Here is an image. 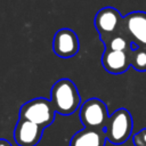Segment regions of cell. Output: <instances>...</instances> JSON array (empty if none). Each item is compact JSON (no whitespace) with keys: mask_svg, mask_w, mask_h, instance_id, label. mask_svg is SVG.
Masks as SVG:
<instances>
[{"mask_svg":"<svg viewBox=\"0 0 146 146\" xmlns=\"http://www.w3.org/2000/svg\"><path fill=\"white\" fill-rule=\"evenodd\" d=\"M50 102L56 113L71 115L80 107L81 97L74 82L64 78L52 84L50 90Z\"/></svg>","mask_w":146,"mask_h":146,"instance_id":"obj_1","label":"cell"},{"mask_svg":"<svg viewBox=\"0 0 146 146\" xmlns=\"http://www.w3.org/2000/svg\"><path fill=\"white\" fill-rule=\"evenodd\" d=\"M135 146H146V128L141 129L133 136Z\"/></svg>","mask_w":146,"mask_h":146,"instance_id":"obj_13","label":"cell"},{"mask_svg":"<svg viewBox=\"0 0 146 146\" xmlns=\"http://www.w3.org/2000/svg\"><path fill=\"white\" fill-rule=\"evenodd\" d=\"M94 23L99 39L104 43L112 36L122 32L123 16L114 7H104L97 11Z\"/></svg>","mask_w":146,"mask_h":146,"instance_id":"obj_4","label":"cell"},{"mask_svg":"<svg viewBox=\"0 0 146 146\" xmlns=\"http://www.w3.org/2000/svg\"><path fill=\"white\" fill-rule=\"evenodd\" d=\"M122 33L136 47L146 48V13L131 11L123 16Z\"/></svg>","mask_w":146,"mask_h":146,"instance_id":"obj_6","label":"cell"},{"mask_svg":"<svg viewBox=\"0 0 146 146\" xmlns=\"http://www.w3.org/2000/svg\"><path fill=\"white\" fill-rule=\"evenodd\" d=\"M80 42L76 33L71 29L58 30L52 39V51L60 58H70L78 54Z\"/></svg>","mask_w":146,"mask_h":146,"instance_id":"obj_7","label":"cell"},{"mask_svg":"<svg viewBox=\"0 0 146 146\" xmlns=\"http://www.w3.org/2000/svg\"><path fill=\"white\" fill-rule=\"evenodd\" d=\"M133 129V120L130 112L125 108H117L114 111L105 127L106 138L113 145H121L125 143Z\"/></svg>","mask_w":146,"mask_h":146,"instance_id":"obj_2","label":"cell"},{"mask_svg":"<svg viewBox=\"0 0 146 146\" xmlns=\"http://www.w3.org/2000/svg\"><path fill=\"white\" fill-rule=\"evenodd\" d=\"M0 146H11V144L8 140H6V139L0 138Z\"/></svg>","mask_w":146,"mask_h":146,"instance_id":"obj_14","label":"cell"},{"mask_svg":"<svg viewBox=\"0 0 146 146\" xmlns=\"http://www.w3.org/2000/svg\"><path fill=\"white\" fill-rule=\"evenodd\" d=\"M79 117L84 128L104 130L108 121V111L106 104L98 98H89L79 111Z\"/></svg>","mask_w":146,"mask_h":146,"instance_id":"obj_5","label":"cell"},{"mask_svg":"<svg viewBox=\"0 0 146 146\" xmlns=\"http://www.w3.org/2000/svg\"><path fill=\"white\" fill-rule=\"evenodd\" d=\"M106 140L105 130L84 128L71 138L70 146H105Z\"/></svg>","mask_w":146,"mask_h":146,"instance_id":"obj_10","label":"cell"},{"mask_svg":"<svg viewBox=\"0 0 146 146\" xmlns=\"http://www.w3.org/2000/svg\"><path fill=\"white\" fill-rule=\"evenodd\" d=\"M131 67L138 72L146 71V48L137 47L131 51Z\"/></svg>","mask_w":146,"mask_h":146,"instance_id":"obj_12","label":"cell"},{"mask_svg":"<svg viewBox=\"0 0 146 146\" xmlns=\"http://www.w3.org/2000/svg\"><path fill=\"white\" fill-rule=\"evenodd\" d=\"M56 111L50 102L43 97L33 98L22 105L19 110V117L32 121L42 128L49 127L55 120Z\"/></svg>","mask_w":146,"mask_h":146,"instance_id":"obj_3","label":"cell"},{"mask_svg":"<svg viewBox=\"0 0 146 146\" xmlns=\"http://www.w3.org/2000/svg\"><path fill=\"white\" fill-rule=\"evenodd\" d=\"M43 129L32 121L19 117L14 129L15 143L18 146H36L41 140Z\"/></svg>","mask_w":146,"mask_h":146,"instance_id":"obj_8","label":"cell"},{"mask_svg":"<svg viewBox=\"0 0 146 146\" xmlns=\"http://www.w3.org/2000/svg\"><path fill=\"white\" fill-rule=\"evenodd\" d=\"M131 51L105 49L102 56L103 67L111 74H123L129 70V67H131Z\"/></svg>","mask_w":146,"mask_h":146,"instance_id":"obj_9","label":"cell"},{"mask_svg":"<svg viewBox=\"0 0 146 146\" xmlns=\"http://www.w3.org/2000/svg\"><path fill=\"white\" fill-rule=\"evenodd\" d=\"M104 47L107 50H116V51H131L132 49L137 48L122 32L112 36L106 42H104Z\"/></svg>","mask_w":146,"mask_h":146,"instance_id":"obj_11","label":"cell"}]
</instances>
